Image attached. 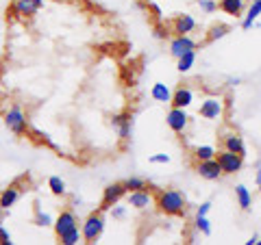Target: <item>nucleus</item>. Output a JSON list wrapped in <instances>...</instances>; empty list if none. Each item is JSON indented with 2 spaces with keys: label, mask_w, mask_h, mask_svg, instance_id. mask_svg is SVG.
<instances>
[{
  "label": "nucleus",
  "mask_w": 261,
  "mask_h": 245,
  "mask_svg": "<svg viewBox=\"0 0 261 245\" xmlns=\"http://www.w3.org/2000/svg\"><path fill=\"white\" fill-rule=\"evenodd\" d=\"M259 191H261V182H259Z\"/></svg>",
  "instance_id": "a19ab883"
},
{
  "label": "nucleus",
  "mask_w": 261,
  "mask_h": 245,
  "mask_svg": "<svg viewBox=\"0 0 261 245\" xmlns=\"http://www.w3.org/2000/svg\"><path fill=\"white\" fill-rule=\"evenodd\" d=\"M198 7H200V11H205V13L218 11V3H216V0H198Z\"/></svg>",
  "instance_id": "c756f323"
},
{
  "label": "nucleus",
  "mask_w": 261,
  "mask_h": 245,
  "mask_svg": "<svg viewBox=\"0 0 261 245\" xmlns=\"http://www.w3.org/2000/svg\"><path fill=\"white\" fill-rule=\"evenodd\" d=\"M235 198H238L240 206H242L244 210H250V206H252V198H250V191H248L244 185H238V187H235Z\"/></svg>",
  "instance_id": "412c9836"
},
{
  "label": "nucleus",
  "mask_w": 261,
  "mask_h": 245,
  "mask_svg": "<svg viewBox=\"0 0 261 245\" xmlns=\"http://www.w3.org/2000/svg\"><path fill=\"white\" fill-rule=\"evenodd\" d=\"M198 115L205 117V119H218L222 115V102H220L218 98H207V100L200 104Z\"/></svg>",
  "instance_id": "f8f14e48"
},
{
  "label": "nucleus",
  "mask_w": 261,
  "mask_h": 245,
  "mask_svg": "<svg viewBox=\"0 0 261 245\" xmlns=\"http://www.w3.org/2000/svg\"><path fill=\"white\" fill-rule=\"evenodd\" d=\"M157 204H159V210H163V213H168V215H181L183 210H185V195L174 191V189L161 191Z\"/></svg>",
  "instance_id": "f257e3e1"
},
{
  "label": "nucleus",
  "mask_w": 261,
  "mask_h": 245,
  "mask_svg": "<svg viewBox=\"0 0 261 245\" xmlns=\"http://www.w3.org/2000/svg\"><path fill=\"white\" fill-rule=\"evenodd\" d=\"M150 202H152V198H150V193L146 191V189H142V191H128L126 193V204L128 206H133V208H146V206H150Z\"/></svg>",
  "instance_id": "4468645a"
},
{
  "label": "nucleus",
  "mask_w": 261,
  "mask_h": 245,
  "mask_svg": "<svg viewBox=\"0 0 261 245\" xmlns=\"http://www.w3.org/2000/svg\"><path fill=\"white\" fill-rule=\"evenodd\" d=\"M196 230H200L205 236H209L211 234V226H209V219H207V215H196Z\"/></svg>",
  "instance_id": "bb28decb"
},
{
  "label": "nucleus",
  "mask_w": 261,
  "mask_h": 245,
  "mask_svg": "<svg viewBox=\"0 0 261 245\" xmlns=\"http://www.w3.org/2000/svg\"><path fill=\"white\" fill-rule=\"evenodd\" d=\"M194 28H196V20L190 13H183L174 20V33L176 35H187V33H192Z\"/></svg>",
  "instance_id": "dca6fc26"
},
{
  "label": "nucleus",
  "mask_w": 261,
  "mask_h": 245,
  "mask_svg": "<svg viewBox=\"0 0 261 245\" xmlns=\"http://www.w3.org/2000/svg\"><path fill=\"white\" fill-rule=\"evenodd\" d=\"M0 243H3V245H11V243H13V241H11V234L7 232V228H5L3 224H0Z\"/></svg>",
  "instance_id": "473e14b6"
},
{
  "label": "nucleus",
  "mask_w": 261,
  "mask_h": 245,
  "mask_svg": "<svg viewBox=\"0 0 261 245\" xmlns=\"http://www.w3.org/2000/svg\"><path fill=\"white\" fill-rule=\"evenodd\" d=\"M216 148L214 145H198L196 148V159L198 161H207V159H216Z\"/></svg>",
  "instance_id": "393cba45"
},
{
  "label": "nucleus",
  "mask_w": 261,
  "mask_h": 245,
  "mask_svg": "<svg viewBox=\"0 0 261 245\" xmlns=\"http://www.w3.org/2000/svg\"><path fill=\"white\" fill-rule=\"evenodd\" d=\"M137 3H150V0H137Z\"/></svg>",
  "instance_id": "ea45409f"
},
{
  "label": "nucleus",
  "mask_w": 261,
  "mask_h": 245,
  "mask_svg": "<svg viewBox=\"0 0 261 245\" xmlns=\"http://www.w3.org/2000/svg\"><path fill=\"white\" fill-rule=\"evenodd\" d=\"M209 210H211V202H205V204H200V206H198V213H196V215H207Z\"/></svg>",
  "instance_id": "f704fd0d"
},
{
  "label": "nucleus",
  "mask_w": 261,
  "mask_h": 245,
  "mask_svg": "<svg viewBox=\"0 0 261 245\" xmlns=\"http://www.w3.org/2000/svg\"><path fill=\"white\" fill-rule=\"evenodd\" d=\"M20 195H22V189L18 185H11V187H7V189H3L0 191V208L9 210L11 206H15V202L20 200Z\"/></svg>",
  "instance_id": "ddd939ff"
},
{
  "label": "nucleus",
  "mask_w": 261,
  "mask_h": 245,
  "mask_svg": "<svg viewBox=\"0 0 261 245\" xmlns=\"http://www.w3.org/2000/svg\"><path fill=\"white\" fill-rule=\"evenodd\" d=\"M150 94H152V98L157 102H170V100H172V91H170V87L163 85V83H154Z\"/></svg>",
  "instance_id": "aec40b11"
},
{
  "label": "nucleus",
  "mask_w": 261,
  "mask_h": 245,
  "mask_svg": "<svg viewBox=\"0 0 261 245\" xmlns=\"http://www.w3.org/2000/svg\"><path fill=\"white\" fill-rule=\"evenodd\" d=\"M218 7L224 13L233 15V18H240V15L244 13V0H220Z\"/></svg>",
  "instance_id": "f3484780"
},
{
  "label": "nucleus",
  "mask_w": 261,
  "mask_h": 245,
  "mask_svg": "<svg viewBox=\"0 0 261 245\" xmlns=\"http://www.w3.org/2000/svg\"><path fill=\"white\" fill-rule=\"evenodd\" d=\"M257 243V236H250V239L246 241V245H255Z\"/></svg>",
  "instance_id": "4c0bfd02"
},
{
  "label": "nucleus",
  "mask_w": 261,
  "mask_h": 245,
  "mask_svg": "<svg viewBox=\"0 0 261 245\" xmlns=\"http://www.w3.org/2000/svg\"><path fill=\"white\" fill-rule=\"evenodd\" d=\"M53 226H55V234L61 239L63 234H68L72 228L79 226V219H76V215L72 213V210H63V213L53 222Z\"/></svg>",
  "instance_id": "423d86ee"
},
{
  "label": "nucleus",
  "mask_w": 261,
  "mask_h": 245,
  "mask_svg": "<svg viewBox=\"0 0 261 245\" xmlns=\"http://www.w3.org/2000/svg\"><path fill=\"white\" fill-rule=\"evenodd\" d=\"M105 230V217L100 213L89 215L83 226H81V234H83V243H96L102 236Z\"/></svg>",
  "instance_id": "f03ea898"
},
{
  "label": "nucleus",
  "mask_w": 261,
  "mask_h": 245,
  "mask_svg": "<svg viewBox=\"0 0 261 245\" xmlns=\"http://www.w3.org/2000/svg\"><path fill=\"white\" fill-rule=\"evenodd\" d=\"M261 15V0H252V5L248 7V13H246V18H244L242 22V28L244 30H250L252 26H255V20Z\"/></svg>",
  "instance_id": "a211bd4d"
},
{
  "label": "nucleus",
  "mask_w": 261,
  "mask_h": 245,
  "mask_svg": "<svg viewBox=\"0 0 261 245\" xmlns=\"http://www.w3.org/2000/svg\"><path fill=\"white\" fill-rule=\"evenodd\" d=\"M5 126L11 130L13 135H27V130H29V119L27 115H24V111L18 107V104H13V107L5 113Z\"/></svg>",
  "instance_id": "7ed1b4c3"
},
{
  "label": "nucleus",
  "mask_w": 261,
  "mask_h": 245,
  "mask_svg": "<svg viewBox=\"0 0 261 245\" xmlns=\"http://www.w3.org/2000/svg\"><path fill=\"white\" fill-rule=\"evenodd\" d=\"M124 195H126V187L122 182L109 185L107 189H105V193H102V208H111L113 204H118Z\"/></svg>",
  "instance_id": "0eeeda50"
},
{
  "label": "nucleus",
  "mask_w": 261,
  "mask_h": 245,
  "mask_svg": "<svg viewBox=\"0 0 261 245\" xmlns=\"http://www.w3.org/2000/svg\"><path fill=\"white\" fill-rule=\"evenodd\" d=\"M216 161L220 163V167H222V174H238L244 165L242 154H235V152H228V150L216 154Z\"/></svg>",
  "instance_id": "20e7f679"
},
{
  "label": "nucleus",
  "mask_w": 261,
  "mask_h": 245,
  "mask_svg": "<svg viewBox=\"0 0 261 245\" xmlns=\"http://www.w3.org/2000/svg\"><path fill=\"white\" fill-rule=\"evenodd\" d=\"M148 161L152 163V165H166V163H170V157L168 154H152Z\"/></svg>",
  "instance_id": "2f4dec72"
},
{
  "label": "nucleus",
  "mask_w": 261,
  "mask_h": 245,
  "mask_svg": "<svg viewBox=\"0 0 261 245\" xmlns=\"http://www.w3.org/2000/svg\"><path fill=\"white\" fill-rule=\"evenodd\" d=\"M172 107H176V109H187L190 104L194 102V94H192V89L190 87H178L176 91L172 94Z\"/></svg>",
  "instance_id": "2eb2a0df"
},
{
  "label": "nucleus",
  "mask_w": 261,
  "mask_h": 245,
  "mask_svg": "<svg viewBox=\"0 0 261 245\" xmlns=\"http://www.w3.org/2000/svg\"><path fill=\"white\" fill-rule=\"evenodd\" d=\"M44 7V0H15L7 13H13L15 18H31Z\"/></svg>",
  "instance_id": "39448f33"
},
{
  "label": "nucleus",
  "mask_w": 261,
  "mask_h": 245,
  "mask_svg": "<svg viewBox=\"0 0 261 245\" xmlns=\"http://www.w3.org/2000/svg\"><path fill=\"white\" fill-rule=\"evenodd\" d=\"M35 224L39 226V228H48V226H53V217L48 215V213H44V210H35Z\"/></svg>",
  "instance_id": "c85d7f7f"
},
{
  "label": "nucleus",
  "mask_w": 261,
  "mask_h": 245,
  "mask_svg": "<svg viewBox=\"0 0 261 245\" xmlns=\"http://www.w3.org/2000/svg\"><path fill=\"white\" fill-rule=\"evenodd\" d=\"M48 187H50V191L55 195H63L65 193V182L61 180L59 176H50V178H48Z\"/></svg>",
  "instance_id": "a878e982"
},
{
  "label": "nucleus",
  "mask_w": 261,
  "mask_h": 245,
  "mask_svg": "<svg viewBox=\"0 0 261 245\" xmlns=\"http://www.w3.org/2000/svg\"><path fill=\"white\" fill-rule=\"evenodd\" d=\"M255 180H257V185H259V182H261V169H259V171H257V176H255Z\"/></svg>",
  "instance_id": "58836bf2"
},
{
  "label": "nucleus",
  "mask_w": 261,
  "mask_h": 245,
  "mask_svg": "<svg viewBox=\"0 0 261 245\" xmlns=\"http://www.w3.org/2000/svg\"><path fill=\"white\" fill-rule=\"evenodd\" d=\"M194 63H196V50H187V52H183L181 56H178L176 70L178 72H190L194 68Z\"/></svg>",
  "instance_id": "4be33fe9"
},
{
  "label": "nucleus",
  "mask_w": 261,
  "mask_h": 245,
  "mask_svg": "<svg viewBox=\"0 0 261 245\" xmlns=\"http://www.w3.org/2000/svg\"><path fill=\"white\" fill-rule=\"evenodd\" d=\"M126 206H120V204H113V206H111V217L113 219H124L126 217Z\"/></svg>",
  "instance_id": "7c9ffc66"
},
{
  "label": "nucleus",
  "mask_w": 261,
  "mask_h": 245,
  "mask_svg": "<svg viewBox=\"0 0 261 245\" xmlns=\"http://www.w3.org/2000/svg\"><path fill=\"white\" fill-rule=\"evenodd\" d=\"M150 9H152V13H154V18H157V20L163 18V13H161V9H159V5H150Z\"/></svg>",
  "instance_id": "c9c22d12"
},
{
  "label": "nucleus",
  "mask_w": 261,
  "mask_h": 245,
  "mask_svg": "<svg viewBox=\"0 0 261 245\" xmlns=\"http://www.w3.org/2000/svg\"><path fill=\"white\" fill-rule=\"evenodd\" d=\"M63 245H76V243H81L83 241V234H81V228L76 226V228H72V230L68 232V234H63L61 239H59Z\"/></svg>",
  "instance_id": "5701e85b"
},
{
  "label": "nucleus",
  "mask_w": 261,
  "mask_h": 245,
  "mask_svg": "<svg viewBox=\"0 0 261 245\" xmlns=\"http://www.w3.org/2000/svg\"><path fill=\"white\" fill-rule=\"evenodd\" d=\"M111 124L118 130L120 139H130V133H133V117H130L128 113H118V115H113Z\"/></svg>",
  "instance_id": "1a4fd4ad"
},
{
  "label": "nucleus",
  "mask_w": 261,
  "mask_h": 245,
  "mask_svg": "<svg viewBox=\"0 0 261 245\" xmlns=\"http://www.w3.org/2000/svg\"><path fill=\"white\" fill-rule=\"evenodd\" d=\"M168 35H170V33H168L166 26H161V24H159V26H154V37H157V39H168Z\"/></svg>",
  "instance_id": "72a5a7b5"
},
{
  "label": "nucleus",
  "mask_w": 261,
  "mask_h": 245,
  "mask_svg": "<svg viewBox=\"0 0 261 245\" xmlns=\"http://www.w3.org/2000/svg\"><path fill=\"white\" fill-rule=\"evenodd\" d=\"M166 121H168V126L172 128L174 133H183V130L187 128V121H190V117H187L185 109H176V107H172V111L168 113Z\"/></svg>",
  "instance_id": "9d476101"
},
{
  "label": "nucleus",
  "mask_w": 261,
  "mask_h": 245,
  "mask_svg": "<svg viewBox=\"0 0 261 245\" xmlns=\"http://www.w3.org/2000/svg\"><path fill=\"white\" fill-rule=\"evenodd\" d=\"M226 83H228V85H231V87H235V85H240V78H228V80H226Z\"/></svg>",
  "instance_id": "e433bc0d"
},
{
  "label": "nucleus",
  "mask_w": 261,
  "mask_h": 245,
  "mask_svg": "<svg viewBox=\"0 0 261 245\" xmlns=\"http://www.w3.org/2000/svg\"><path fill=\"white\" fill-rule=\"evenodd\" d=\"M224 148L228 150V152H235V154H246V145H244V141H242V137H238V135H228L226 139H224Z\"/></svg>",
  "instance_id": "6ab92c4d"
},
{
  "label": "nucleus",
  "mask_w": 261,
  "mask_h": 245,
  "mask_svg": "<svg viewBox=\"0 0 261 245\" xmlns=\"http://www.w3.org/2000/svg\"><path fill=\"white\" fill-rule=\"evenodd\" d=\"M187 50H196V42L190 35H178L172 39V44H170V54H172L174 59H178V56Z\"/></svg>",
  "instance_id": "9b49d317"
},
{
  "label": "nucleus",
  "mask_w": 261,
  "mask_h": 245,
  "mask_svg": "<svg viewBox=\"0 0 261 245\" xmlns=\"http://www.w3.org/2000/svg\"><path fill=\"white\" fill-rule=\"evenodd\" d=\"M196 171L200 174V178H205V180H218L220 176H222V167H220V163L216 159H207V161H200Z\"/></svg>",
  "instance_id": "6e6552de"
},
{
  "label": "nucleus",
  "mask_w": 261,
  "mask_h": 245,
  "mask_svg": "<svg viewBox=\"0 0 261 245\" xmlns=\"http://www.w3.org/2000/svg\"><path fill=\"white\" fill-rule=\"evenodd\" d=\"M122 185L126 187V193L128 191H142V189H146V180H142V178H128V180H124Z\"/></svg>",
  "instance_id": "cd10ccee"
},
{
  "label": "nucleus",
  "mask_w": 261,
  "mask_h": 245,
  "mask_svg": "<svg viewBox=\"0 0 261 245\" xmlns=\"http://www.w3.org/2000/svg\"><path fill=\"white\" fill-rule=\"evenodd\" d=\"M224 35H228V26H224V24H216V26L209 28L207 42H216V39H222Z\"/></svg>",
  "instance_id": "b1692460"
}]
</instances>
